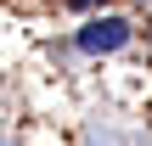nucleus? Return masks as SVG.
<instances>
[{
	"label": "nucleus",
	"mask_w": 152,
	"mask_h": 146,
	"mask_svg": "<svg viewBox=\"0 0 152 146\" xmlns=\"http://www.w3.org/2000/svg\"><path fill=\"white\" fill-rule=\"evenodd\" d=\"M68 6H79V11H85V6H96V0H68Z\"/></svg>",
	"instance_id": "nucleus-2"
},
{
	"label": "nucleus",
	"mask_w": 152,
	"mask_h": 146,
	"mask_svg": "<svg viewBox=\"0 0 152 146\" xmlns=\"http://www.w3.org/2000/svg\"><path fill=\"white\" fill-rule=\"evenodd\" d=\"M124 39H130V23H124V17H96V23L79 28V51H90V56H107V51H118Z\"/></svg>",
	"instance_id": "nucleus-1"
}]
</instances>
